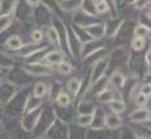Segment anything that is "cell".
<instances>
[{
  "instance_id": "30",
  "label": "cell",
  "mask_w": 151,
  "mask_h": 139,
  "mask_svg": "<svg viewBox=\"0 0 151 139\" xmlns=\"http://www.w3.org/2000/svg\"><path fill=\"white\" fill-rule=\"evenodd\" d=\"M104 1L108 4V7H109V9H110V14H117V0H104Z\"/></svg>"
},
{
  "instance_id": "9",
  "label": "cell",
  "mask_w": 151,
  "mask_h": 139,
  "mask_svg": "<svg viewBox=\"0 0 151 139\" xmlns=\"http://www.w3.org/2000/svg\"><path fill=\"white\" fill-rule=\"evenodd\" d=\"M129 120L132 121V122H137V123L147 122V121H150V110L146 108L135 109L134 112L130 113Z\"/></svg>"
},
{
  "instance_id": "19",
  "label": "cell",
  "mask_w": 151,
  "mask_h": 139,
  "mask_svg": "<svg viewBox=\"0 0 151 139\" xmlns=\"http://www.w3.org/2000/svg\"><path fill=\"white\" fill-rule=\"evenodd\" d=\"M113 98H114V92H113V89H110V88H105L97 93V100L100 101V102L108 104L109 101L113 100Z\"/></svg>"
},
{
  "instance_id": "4",
  "label": "cell",
  "mask_w": 151,
  "mask_h": 139,
  "mask_svg": "<svg viewBox=\"0 0 151 139\" xmlns=\"http://www.w3.org/2000/svg\"><path fill=\"white\" fill-rule=\"evenodd\" d=\"M109 67V55L106 54L105 57L97 59L96 62L92 63V71H91V84H93L96 80L103 77L105 75L106 70Z\"/></svg>"
},
{
  "instance_id": "28",
  "label": "cell",
  "mask_w": 151,
  "mask_h": 139,
  "mask_svg": "<svg viewBox=\"0 0 151 139\" xmlns=\"http://www.w3.org/2000/svg\"><path fill=\"white\" fill-rule=\"evenodd\" d=\"M133 8L137 11H143L145 8H147L150 5V0H134L132 3Z\"/></svg>"
},
{
  "instance_id": "31",
  "label": "cell",
  "mask_w": 151,
  "mask_h": 139,
  "mask_svg": "<svg viewBox=\"0 0 151 139\" xmlns=\"http://www.w3.org/2000/svg\"><path fill=\"white\" fill-rule=\"evenodd\" d=\"M150 83H145L142 84V85H139V92L143 95H146V96H150Z\"/></svg>"
},
{
  "instance_id": "5",
  "label": "cell",
  "mask_w": 151,
  "mask_h": 139,
  "mask_svg": "<svg viewBox=\"0 0 151 139\" xmlns=\"http://www.w3.org/2000/svg\"><path fill=\"white\" fill-rule=\"evenodd\" d=\"M124 22H125V20L121 19V17H117V14L109 16L108 20L104 22V24H105V37L116 38V36H117V33L120 32Z\"/></svg>"
},
{
  "instance_id": "35",
  "label": "cell",
  "mask_w": 151,
  "mask_h": 139,
  "mask_svg": "<svg viewBox=\"0 0 151 139\" xmlns=\"http://www.w3.org/2000/svg\"><path fill=\"white\" fill-rule=\"evenodd\" d=\"M137 139H147V138H137Z\"/></svg>"
},
{
  "instance_id": "3",
  "label": "cell",
  "mask_w": 151,
  "mask_h": 139,
  "mask_svg": "<svg viewBox=\"0 0 151 139\" xmlns=\"http://www.w3.org/2000/svg\"><path fill=\"white\" fill-rule=\"evenodd\" d=\"M84 33L87 34L89 39H95V41H101L105 38V24L103 21H96L91 25H87L84 28H80Z\"/></svg>"
},
{
  "instance_id": "34",
  "label": "cell",
  "mask_w": 151,
  "mask_h": 139,
  "mask_svg": "<svg viewBox=\"0 0 151 139\" xmlns=\"http://www.w3.org/2000/svg\"><path fill=\"white\" fill-rule=\"evenodd\" d=\"M134 1V0H121V3L125 5H132V3Z\"/></svg>"
},
{
  "instance_id": "2",
  "label": "cell",
  "mask_w": 151,
  "mask_h": 139,
  "mask_svg": "<svg viewBox=\"0 0 151 139\" xmlns=\"http://www.w3.org/2000/svg\"><path fill=\"white\" fill-rule=\"evenodd\" d=\"M47 50H49V46H41V45H36V43H24L20 50L14 51V57L28 59V58H33Z\"/></svg>"
},
{
  "instance_id": "17",
  "label": "cell",
  "mask_w": 151,
  "mask_h": 139,
  "mask_svg": "<svg viewBox=\"0 0 151 139\" xmlns=\"http://www.w3.org/2000/svg\"><path fill=\"white\" fill-rule=\"evenodd\" d=\"M41 106V98L36 97V96H30L27 100V104H25V113H30L36 109H38Z\"/></svg>"
},
{
  "instance_id": "12",
  "label": "cell",
  "mask_w": 151,
  "mask_h": 139,
  "mask_svg": "<svg viewBox=\"0 0 151 139\" xmlns=\"http://www.w3.org/2000/svg\"><path fill=\"white\" fill-rule=\"evenodd\" d=\"M125 83H126V77H125V75L121 71H118V70L113 71V74L108 77V84L113 85L114 88L121 89L125 85Z\"/></svg>"
},
{
  "instance_id": "13",
  "label": "cell",
  "mask_w": 151,
  "mask_h": 139,
  "mask_svg": "<svg viewBox=\"0 0 151 139\" xmlns=\"http://www.w3.org/2000/svg\"><path fill=\"white\" fill-rule=\"evenodd\" d=\"M16 13H3L0 14V34L4 33L7 29H9L14 24Z\"/></svg>"
},
{
  "instance_id": "16",
  "label": "cell",
  "mask_w": 151,
  "mask_h": 139,
  "mask_svg": "<svg viewBox=\"0 0 151 139\" xmlns=\"http://www.w3.org/2000/svg\"><path fill=\"white\" fill-rule=\"evenodd\" d=\"M108 106L110 110L113 113H116V114H121V113L125 112V109H126V104H125L122 100H118V98H113L112 101H109Z\"/></svg>"
},
{
  "instance_id": "29",
  "label": "cell",
  "mask_w": 151,
  "mask_h": 139,
  "mask_svg": "<svg viewBox=\"0 0 151 139\" xmlns=\"http://www.w3.org/2000/svg\"><path fill=\"white\" fill-rule=\"evenodd\" d=\"M149 98H150V96H146V95H143V93L139 92L133 100H134V102H135L137 106H143V105H146V102L149 101Z\"/></svg>"
},
{
  "instance_id": "36",
  "label": "cell",
  "mask_w": 151,
  "mask_h": 139,
  "mask_svg": "<svg viewBox=\"0 0 151 139\" xmlns=\"http://www.w3.org/2000/svg\"><path fill=\"white\" fill-rule=\"evenodd\" d=\"M1 71H3V68H0V72H1Z\"/></svg>"
},
{
  "instance_id": "32",
  "label": "cell",
  "mask_w": 151,
  "mask_h": 139,
  "mask_svg": "<svg viewBox=\"0 0 151 139\" xmlns=\"http://www.w3.org/2000/svg\"><path fill=\"white\" fill-rule=\"evenodd\" d=\"M25 4H27L29 8L33 9V8H36L37 5L41 4V0H25Z\"/></svg>"
},
{
  "instance_id": "7",
  "label": "cell",
  "mask_w": 151,
  "mask_h": 139,
  "mask_svg": "<svg viewBox=\"0 0 151 139\" xmlns=\"http://www.w3.org/2000/svg\"><path fill=\"white\" fill-rule=\"evenodd\" d=\"M74 14V19H72V22H74V25L76 28H84L87 27V25H91L93 24V22L99 21L97 20V16H91V14H87L82 12V11H76Z\"/></svg>"
},
{
  "instance_id": "10",
  "label": "cell",
  "mask_w": 151,
  "mask_h": 139,
  "mask_svg": "<svg viewBox=\"0 0 151 139\" xmlns=\"http://www.w3.org/2000/svg\"><path fill=\"white\" fill-rule=\"evenodd\" d=\"M22 45H24V42H22L21 37L17 36V34H12V36H9L4 42V47L7 49V50L12 51V53L20 50V49L22 47Z\"/></svg>"
},
{
  "instance_id": "27",
  "label": "cell",
  "mask_w": 151,
  "mask_h": 139,
  "mask_svg": "<svg viewBox=\"0 0 151 139\" xmlns=\"http://www.w3.org/2000/svg\"><path fill=\"white\" fill-rule=\"evenodd\" d=\"M70 101H71V98H70V96L66 92H63V91H60L59 92V95L57 96V104L59 106H62V108H65V106H67L68 104H70Z\"/></svg>"
},
{
  "instance_id": "20",
  "label": "cell",
  "mask_w": 151,
  "mask_h": 139,
  "mask_svg": "<svg viewBox=\"0 0 151 139\" xmlns=\"http://www.w3.org/2000/svg\"><path fill=\"white\" fill-rule=\"evenodd\" d=\"M55 68H57V71L59 72L60 75H70V74H72V71H74V66H72L70 62H67L66 59H63L62 62L58 63Z\"/></svg>"
},
{
  "instance_id": "14",
  "label": "cell",
  "mask_w": 151,
  "mask_h": 139,
  "mask_svg": "<svg viewBox=\"0 0 151 139\" xmlns=\"http://www.w3.org/2000/svg\"><path fill=\"white\" fill-rule=\"evenodd\" d=\"M104 125L108 127L109 130H114V129H118V127L122 126V120L118 117V114L116 113H110L108 114L105 118H104Z\"/></svg>"
},
{
  "instance_id": "26",
  "label": "cell",
  "mask_w": 151,
  "mask_h": 139,
  "mask_svg": "<svg viewBox=\"0 0 151 139\" xmlns=\"http://www.w3.org/2000/svg\"><path fill=\"white\" fill-rule=\"evenodd\" d=\"M13 58L7 55V54L0 51V68H12L13 66Z\"/></svg>"
},
{
  "instance_id": "8",
  "label": "cell",
  "mask_w": 151,
  "mask_h": 139,
  "mask_svg": "<svg viewBox=\"0 0 151 139\" xmlns=\"http://www.w3.org/2000/svg\"><path fill=\"white\" fill-rule=\"evenodd\" d=\"M43 34H45V38L47 39L49 45L53 46L55 49H60L62 50V47H60V39H59V36H58L57 30H55V28L53 25H47V27H43ZM63 51V50H62Z\"/></svg>"
},
{
  "instance_id": "33",
  "label": "cell",
  "mask_w": 151,
  "mask_h": 139,
  "mask_svg": "<svg viewBox=\"0 0 151 139\" xmlns=\"http://www.w3.org/2000/svg\"><path fill=\"white\" fill-rule=\"evenodd\" d=\"M150 55H151V50H150V47H149V49H147V51H146V55H145V62H146L147 68H150V64H151V62H150Z\"/></svg>"
},
{
  "instance_id": "6",
  "label": "cell",
  "mask_w": 151,
  "mask_h": 139,
  "mask_svg": "<svg viewBox=\"0 0 151 139\" xmlns=\"http://www.w3.org/2000/svg\"><path fill=\"white\" fill-rule=\"evenodd\" d=\"M66 58V54L63 53L60 49H51V50H47L43 57H41L40 62H43L46 64H50V66H57L59 62H62L63 59Z\"/></svg>"
},
{
  "instance_id": "21",
  "label": "cell",
  "mask_w": 151,
  "mask_h": 139,
  "mask_svg": "<svg viewBox=\"0 0 151 139\" xmlns=\"http://www.w3.org/2000/svg\"><path fill=\"white\" fill-rule=\"evenodd\" d=\"M49 92V87L46 85L45 83H36L33 87V96L38 97V98H42L43 96H46Z\"/></svg>"
},
{
  "instance_id": "22",
  "label": "cell",
  "mask_w": 151,
  "mask_h": 139,
  "mask_svg": "<svg viewBox=\"0 0 151 139\" xmlns=\"http://www.w3.org/2000/svg\"><path fill=\"white\" fill-rule=\"evenodd\" d=\"M130 47L134 51H141L146 47V38L143 37H133L130 41Z\"/></svg>"
},
{
  "instance_id": "15",
  "label": "cell",
  "mask_w": 151,
  "mask_h": 139,
  "mask_svg": "<svg viewBox=\"0 0 151 139\" xmlns=\"http://www.w3.org/2000/svg\"><path fill=\"white\" fill-rule=\"evenodd\" d=\"M133 36L134 37H143L149 38L150 37V27H147L143 22H137L133 28Z\"/></svg>"
},
{
  "instance_id": "1",
  "label": "cell",
  "mask_w": 151,
  "mask_h": 139,
  "mask_svg": "<svg viewBox=\"0 0 151 139\" xmlns=\"http://www.w3.org/2000/svg\"><path fill=\"white\" fill-rule=\"evenodd\" d=\"M22 71H25L30 76H53L55 74L54 66L46 64L40 60H34V62H29L22 64Z\"/></svg>"
},
{
  "instance_id": "18",
  "label": "cell",
  "mask_w": 151,
  "mask_h": 139,
  "mask_svg": "<svg viewBox=\"0 0 151 139\" xmlns=\"http://www.w3.org/2000/svg\"><path fill=\"white\" fill-rule=\"evenodd\" d=\"M82 79H79V77H71L66 84V87L72 95H76L82 88Z\"/></svg>"
},
{
  "instance_id": "23",
  "label": "cell",
  "mask_w": 151,
  "mask_h": 139,
  "mask_svg": "<svg viewBox=\"0 0 151 139\" xmlns=\"http://www.w3.org/2000/svg\"><path fill=\"white\" fill-rule=\"evenodd\" d=\"M95 12H96L97 16H101V14H110V9L104 0H95Z\"/></svg>"
},
{
  "instance_id": "11",
  "label": "cell",
  "mask_w": 151,
  "mask_h": 139,
  "mask_svg": "<svg viewBox=\"0 0 151 139\" xmlns=\"http://www.w3.org/2000/svg\"><path fill=\"white\" fill-rule=\"evenodd\" d=\"M80 3H82V0H60L59 8L62 9V12L72 14L76 12V11H79Z\"/></svg>"
},
{
  "instance_id": "24",
  "label": "cell",
  "mask_w": 151,
  "mask_h": 139,
  "mask_svg": "<svg viewBox=\"0 0 151 139\" xmlns=\"http://www.w3.org/2000/svg\"><path fill=\"white\" fill-rule=\"evenodd\" d=\"M45 39V34H43L42 29H33L30 32V41L32 43H36V45H41Z\"/></svg>"
},
{
  "instance_id": "25",
  "label": "cell",
  "mask_w": 151,
  "mask_h": 139,
  "mask_svg": "<svg viewBox=\"0 0 151 139\" xmlns=\"http://www.w3.org/2000/svg\"><path fill=\"white\" fill-rule=\"evenodd\" d=\"M92 121H93V114L92 113H86V114H82L75 118V122L79 126H88L91 125Z\"/></svg>"
}]
</instances>
